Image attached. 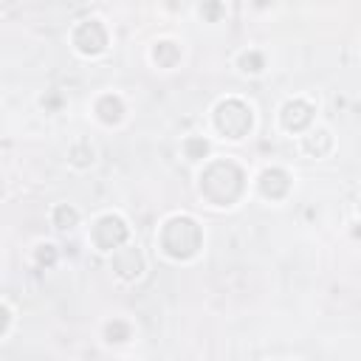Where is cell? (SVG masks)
Here are the masks:
<instances>
[{
	"instance_id": "6",
	"label": "cell",
	"mask_w": 361,
	"mask_h": 361,
	"mask_svg": "<svg viewBox=\"0 0 361 361\" xmlns=\"http://www.w3.org/2000/svg\"><path fill=\"white\" fill-rule=\"evenodd\" d=\"M282 121L288 130H302L310 121V107L305 102H288L282 110Z\"/></svg>"
},
{
	"instance_id": "1",
	"label": "cell",
	"mask_w": 361,
	"mask_h": 361,
	"mask_svg": "<svg viewBox=\"0 0 361 361\" xmlns=\"http://www.w3.org/2000/svg\"><path fill=\"white\" fill-rule=\"evenodd\" d=\"M200 186L214 203H231L243 189V172L228 161H217L206 169Z\"/></svg>"
},
{
	"instance_id": "5",
	"label": "cell",
	"mask_w": 361,
	"mask_h": 361,
	"mask_svg": "<svg viewBox=\"0 0 361 361\" xmlns=\"http://www.w3.org/2000/svg\"><path fill=\"white\" fill-rule=\"evenodd\" d=\"M73 39H76V45H79L82 51H99V48L104 45V31H102L99 23L87 20V23L79 25V31H76Z\"/></svg>"
},
{
	"instance_id": "9",
	"label": "cell",
	"mask_w": 361,
	"mask_h": 361,
	"mask_svg": "<svg viewBox=\"0 0 361 361\" xmlns=\"http://www.w3.org/2000/svg\"><path fill=\"white\" fill-rule=\"evenodd\" d=\"M189 155H192V158H197V155H206V141H200V138L189 141Z\"/></svg>"
},
{
	"instance_id": "8",
	"label": "cell",
	"mask_w": 361,
	"mask_h": 361,
	"mask_svg": "<svg viewBox=\"0 0 361 361\" xmlns=\"http://www.w3.org/2000/svg\"><path fill=\"white\" fill-rule=\"evenodd\" d=\"M73 220H76V212H73V209H68V206H62V209L56 212V223H59V228H65V223L71 226Z\"/></svg>"
},
{
	"instance_id": "2",
	"label": "cell",
	"mask_w": 361,
	"mask_h": 361,
	"mask_svg": "<svg viewBox=\"0 0 361 361\" xmlns=\"http://www.w3.org/2000/svg\"><path fill=\"white\" fill-rule=\"evenodd\" d=\"M161 240H164L166 254H172V257H189L200 245V228L189 217H175V220L166 223Z\"/></svg>"
},
{
	"instance_id": "3",
	"label": "cell",
	"mask_w": 361,
	"mask_h": 361,
	"mask_svg": "<svg viewBox=\"0 0 361 361\" xmlns=\"http://www.w3.org/2000/svg\"><path fill=\"white\" fill-rule=\"evenodd\" d=\"M217 127H220L226 135L240 138V135L251 127V113H248V107H245L243 102H237V99L223 102V104L217 107Z\"/></svg>"
},
{
	"instance_id": "7",
	"label": "cell",
	"mask_w": 361,
	"mask_h": 361,
	"mask_svg": "<svg viewBox=\"0 0 361 361\" xmlns=\"http://www.w3.org/2000/svg\"><path fill=\"white\" fill-rule=\"evenodd\" d=\"M285 189H288V175H285V172L268 169V172L262 175V192H265V195L279 197V195H285Z\"/></svg>"
},
{
	"instance_id": "4",
	"label": "cell",
	"mask_w": 361,
	"mask_h": 361,
	"mask_svg": "<svg viewBox=\"0 0 361 361\" xmlns=\"http://www.w3.org/2000/svg\"><path fill=\"white\" fill-rule=\"evenodd\" d=\"M124 237H127V228L118 217H102L93 228V240L102 248H116L118 243H124Z\"/></svg>"
}]
</instances>
